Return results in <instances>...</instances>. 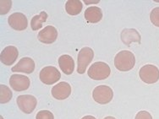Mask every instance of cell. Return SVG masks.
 Segmentation results:
<instances>
[{
	"instance_id": "obj_1",
	"label": "cell",
	"mask_w": 159,
	"mask_h": 119,
	"mask_svg": "<svg viewBox=\"0 0 159 119\" xmlns=\"http://www.w3.org/2000/svg\"><path fill=\"white\" fill-rule=\"evenodd\" d=\"M135 64V58L134 53L127 50H124L117 53L114 58V65L119 71L127 72L131 70Z\"/></svg>"
},
{
	"instance_id": "obj_2",
	"label": "cell",
	"mask_w": 159,
	"mask_h": 119,
	"mask_svg": "<svg viewBox=\"0 0 159 119\" xmlns=\"http://www.w3.org/2000/svg\"><path fill=\"white\" fill-rule=\"evenodd\" d=\"M110 67L104 62H96L91 65L87 71V74L94 80H102L110 75Z\"/></svg>"
},
{
	"instance_id": "obj_3",
	"label": "cell",
	"mask_w": 159,
	"mask_h": 119,
	"mask_svg": "<svg viewBox=\"0 0 159 119\" xmlns=\"http://www.w3.org/2000/svg\"><path fill=\"white\" fill-rule=\"evenodd\" d=\"M94 58V52L91 47H83L80 50L77 57V72L80 74H83L86 70L88 65L92 63Z\"/></svg>"
},
{
	"instance_id": "obj_4",
	"label": "cell",
	"mask_w": 159,
	"mask_h": 119,
	"mask_svg": "<svg viewBox=\"0 0 159 119\" xmlns=\"http://www.w3.org/2000/svg\"><path fill=\"white\" fill-rule=\"evenodd\" d=\"M92 97L96 102L104 105L109 103L113 97V90L107 86H97L92 92Z\"/></svg>"
},
{
	"instance_id": "obj_5",
	"label": "cell",
	"mask_w": 159,
	"mask_h": 119,
	"mask_svg": "<svg viewBox=\"0 0 159 119\" xmlns=\"http://www.w3.org/2000/svg\"><path fill=\"white\" fill-rule=\"evenodd\" d=\"M140 78L146 84H154L158 81L159 69L152 64L144 65L139 71Z\"/></svg>"
},
{
	"instance_id": "obj_6",
	"label": "cell",
	"mask_w": 159,
	"mask_h": 119,
	"mask_svg": "<svg viewBox=\"0 0 159 119\" xmlns=\"http://www.w3.org/2000/svg\"><path fill=\"white\" fill-rule=\"evenodd\" d=\"M40 79L41 81L48 85L51 86L58 82V80L61 78V73L58 70V68L53 66H48V67L43 68L41 70L39 74Z\"/></svg>"
},
{
	"instance_id": "obj_7",
	"label": "cell",
	"mask_w": 159,
	"mask_h": 119,
	"mask_svg": "<svg viewBox=\"0 0 159 119\" xmlns=\"http://www.w3.org/2000/svg\"><path fill=\"white\" fill-rule=\"evenodd\" d=\"M16 102L19 108L23 112L30 114L35 110L37 107V100L35 96L31 95H21L17 97Z\"/></svg>"
},
{
	"instance_id": "obj_8",
	"label": "cell",
	"mask_w": 159,
	"mask_h": 119,
	"mask_svg": "<svg viewBox=\"0 0 159 119\" xmlns=\"http://www.w3.org/2000/svg\"><path fill=\"white\" fill-rule=\"evenodd\" d=\"M30 79L22 74H13L9 79L10 87L16 91H24L30 87Z\"/></svg>"
},
{
	"instance_id": "obj_9",
	"label": "cell",
	"mask_w": 159,
	"mask_h": 119,
	"mask_svg": "<svg viewBox=\"0 0 159 119\" xmlns=\"http://www.w3.org/2000/svg\"><path fill=\"white\" fill-rule=\"evenodd\" d=\"M10 27L16 31H24L28 26V20L22 13H14L8 18Z\"/></svg>"
},
{
	"instance_id": "obj_10",
	"label": "cell",
	"mask_w": 159,
	"mask_h": 119,
	"mask_svg": "<svg viewBox=\"0 0 159 119\" xmlns=\"http://www.w3.org/2000/svg\"><path fill=\"white\" fill-rule=\"evenodd\" d=\"M58 38V31L54 26L48 25L39 31L37 35V39L39 40L41 42L45 44H52L55 42Z\"/></svg>"
},
{
	"instance_id": "obj_11",
	"label": "cell",
	"mask_w": 159,
	"mask_h": 119,
	"mask_svg": "<svg viewBox=\"0 0 159 119\" xmlns=\"http://www.w3.org/2000/svg\"><path fill=\"white\" fill-rule=\"evenodd\" d=\"M53 98L62 101L67 99L71 94V86L67 82H60L52 87L51 90Z\"/></svg>"
},
{
	"instance_id": "obj_12",
	"label": "cell",
	"mask_w": 159,
	"mask_h": 119,
	"mask_svg": "<svg viewBox=\"0 0 159 119\" xmlns=\"http://www.w3.org/2000/svg\"><path fill=\"white\" fill-rule=\"evenodd\" d=\"M19 52L18 49L14 46H6L5 48L1 52L0 54V60L6 66H10L13 65L14 63L16 61V59L18 58Z\"/></svg>"
},
{
	"instance_id": "obj_13",
	"label": "cell",
	"mask_w": 159,
	"mask_h": 119,
	"mask_svg": "<svg viewBox=\"0 0 159 119\" xmlns=\"http://www.w3.org/2000/svg\"><path fill=\"white\" fill-rule=\"evenodd\" d=\"M12 72H20L25 73H31L35 70V62L31 58H21L16 66L11 68Z\"/></svg>"
},
{
	"instance_id": "obj_14",
	"label": "cell",
	"mask_w": 159,
	"mask_h": 119,
	"mask_svg": "<svg viewBox=\"0 0 159 119\" xmlns=\"http://www.w3.org/2000/svg\"><path fill=\"white\" fill-rule=\"evenodd\" d=\"M121 40L126 46H129L132 42L141 43V35L135 29H129L125 28L121 32Z\"/></svg>"
},
{
	"instance_id": "obj_15",
	"label": "cell",
	"mask_w": 159,
	"mask_h": 119,
	"mask_svg": "<svg viewBox=\"0 0 159 119\" xmlns=\"http://www.w3.org/2000/svg\"><path fill=\"white\" fill-rule=\"evenodd\" d=\"M58 65L61 68V70L67 75L71 74L75 69V61L71 56L67 55V54H64V55L59 57Z\"/></svg>"
},
{
	"instance_id": "obj_16",
	"label": "cell",
	"mask_w": 159,
	"mask_h": 119,
	"mask_svg": "<svg viewBox=\"0 0 159 119\" xmlns=\"http://www.w3.org/2000/svg\"><path fill=\"white\" fill-rule=\"evenodd\" d=\"M84 17L89 23H98L102 19V11L99 7H89L85 11Z\"/></svg>"
},
{
	"instance_id": "obj_17",
	"label": "cell",
	"mask_w": 159,
	"mask_h": 119,
	"mask_svg": "<svg viewBox=\"0 0 159 119\" xmlns=\"http://www.w3.org/2000/svg\"><path fill=\"white\" fill-rule=\"evenodd\" d=\"M83 4L80 0H68L65 3V10L70 15H77L81 12Z\"/></svg>"
},
{
	"instance_id": "obj_18",
	"label": "cell",
	"mask_w": 159,
	"mask_h": 119,
	"mask_svg": "<svg viewBox=\"0 0 159 119\" xmlns=\"http://www.w3.org/2000/svg\"><path fill=\"white\" fill-rule=\"evenodd\" d=\"M48 15L45 11H42L38 15H35L31 20V26L33 31H37L43 27V24L46 22Z\"/></svg>"
},
{
	"instance_id": "obj_19",
	"label": "cell",
	"mask_w": 159,
	"mask_h": 119,
	"mask_svg": "<svg viewBox=\"0 0 159 119\" xmlns=\"http://www.w3.org/2000/svg\"><path fill=\"white\" fill-rule=\"evenodd\" d=\"M13 96L12 91L8 86L0 85V102L1 104L8 103Z\"/></svg>"
},
{
	"instance_id": "obj_20",
	"label": "cell",
	"mask_w": 159,
	"mask_h": 119,
	"mask_svg": "<svg viewBox=\"0 0 159 119\" xmlns=\"http://www.w3.org/2000/svg\"><path fill=\"white\" fill-rule=\"evenodd\" d=\"M150 20L152 24L159 27V7L152 9L150 14Z\"/></svg>"
},
{
	"instance_id": "obj_21",
	"label": "cell",
	"mask_w": 159,
	"mask_h": 119,
	"mask_svg": "<svg viewBox=\"0 0 159 119\" xmlns=\"http://www.w3.org/2000/svg\"><path fill=\"white\" fill-rule=\"evenodd\" d=\"M36 119H54V117L50 111L42 110L37 112Z\"/></svg>"
},
{
	"instance_id": "obj_22",
	"label": "cell",
	"mask_w": 159,
	"mask_h": 119,
	"mask_svg": "<svg viewBox=\"0 0 159 119\" xmlns=\"http://www.w3.org/2000/svg\"><path fill=\"white\" fill-rule=\"evenodd\" d=\"M1 15H5L7 13L9 12V10L11 9L12 6V2L9 1V0H4V1H1Z\"/></svg>"
},
{
	"instance_id": "obj_23",
	"label": "cell",
	"mask_w": 159,
	"mask_h": 119,
	"mask_svg": "<svg viewBox=\"0 0 159 119\" xmlns=\"http://www.w3.org/2000/svg\"><path fill=\"white\" fill-rule=\"evenodd\" d=\"M135 119H152V117L147 111H141L136 114Z\"/></svg>"
},
{
	"instance_id": "obj_24",
	"label": "cell",
	"mask_w": 159,
	"mask_h": 119,
	"mask_svg": "<svg viewBox=\"0 0 159 119\" xmlns=\"http://www.w3.org/2000/svg\"><path fill=\"white\" fill-rule=\"evenodd\" d=\"M81 119H97L96 117H94L93 116H90V115H87V116L83 117Z\"/></svg>"
},
{
	"instance_id": "obj_25",
	"label": "cell",
	"mask_w": 159,
	"mask_h": 119,
	"mask_svg": "<svg viewBox=\"0 0 159 119\" xmlns=\"http://www.w3.org/2000/svg\"><path fill=\"white\" fill-rule=\"evenodd\" d=\"M104 119H116V118H115V117H113L108 116V117H106Z\"/></svg>"
}]
</instances>
